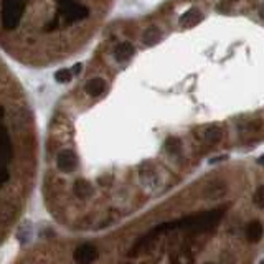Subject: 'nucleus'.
Listing matches in <instances>:
<instances>
[{"label":"nucleus","mask_w":264,"mask_h":264,"mask_svg":"<svg viewBox=\"0 0 264 264\" xmlns=\"http://www.w3.org/2000/svg\"><path fill=\"white\" fill-rule=\"evenodd\" d=\"M0 113H2V107H0Z\"/></svg>","instance_id":"nucleus-21"},{"label":"nucleus","mask_w":264,"mask_h":264,"mask_svg":"<svg viewBox=\"0 0 264 264\" xmlns=\"http://www.w3.org/2000/svg\"><path fill=\"white\" fill-rule=\"evenodd\" d=\"M73 192H75V195L78 198H83V200H84V198L91 196L93 185L87 180H84V179H78L75 182V185H73Z\"/></svg>","instance_id":"nucleus-10"},{"label":"nucleus","mask_w":264,"mask_h":264,"mask_svg":"<svg viewBox=\"0 0 264 264\" xmlns=\"http://www.w3.org/2000/svg\"><path fill=\"white\" fill-rule=\"evenodd\" d=\"M60 12L68 24L83 20L87 17V13H90L86 7L76 4L75 0H60Z\"/></svg>","instance_id":"nucleus-3"},{"label":"nucleus","mask_w":264,"mask_h":264,"mask_svg":"<svg viewBox=\"0 0 264 264\" xmlns=\"http://www.w3.org/2000/svg\"><path fill=\"white\" fill-rule=\"evenodd\" d=\"M222 216H223V210H211V211H205V213L195 215V216L179 219V222H175V223H177V230L200 233V231L215 228V226L219 223V219H222Z\"/></svg>","instance_id":"nucleus-1"},{"label":"nucleus","mask_w":264,"mask_h":264,"mask_svg":"<svg viewBox=\"0 0 264 264\" xmlns=\"http://www.w3.org/2000/svg\"><path fill=\"white\" fill-rule=\"evenodd\" d=\"M262 233H264V228L259 222H251L246 228V236L251 243H258V241H261Z\"/></svg>","instance_id":"nucleus-11"},{"label":"nucleus","mask_w":264,"mask_h":264,"mask_svg":"<svg viewBox=\"0 0 264 264\" xmlns=\"http://www.w3.org/2000/svg\"><path fill=\"white\" fill-rule=\"evenodd\" d=\"M81 68H83V64H81V63H78V64L75 66V68L71 70V73H73V75H78V73L81 71Z\"/></svg>","instance_id":"nucleus-17"},{"label":"nucleus","mask_w":264,"mask_h":264,"mask_svg":"<svg viewBox=\"0 0 264 264\" xmlns=\"http://www.w3.org/2000/svg\"><path fill=\"white\" fill-rule=\"evenodd\" d=\"M222 136H223L222 129L216 127V126H210V127L205 129V132H203V139L208 144H216V142H219V141H222Z\"/></svg>","instance_id":"nucleus-13"},{"label":"nucleus","mask_w":264,"mask_h":264,"mask_svg":"<svg viewBox=\"0 0 264 264\" xmlns=\"http://www.w3.org/2000/svg\"><path fill=\"white\" fill-rule=\"evenodd\" d=\"M71 78H73V73L71 70L68 68H63V70H58L55 73V79H56V83H70L71 81Z\"/></svg>","instance_id":"nucleus-15"},{"label":"nucleus","mask_w":264,"mask_h":264,"mask_svg":"<svg viewBox=\"0 0 264 264\" xmlns=\"http://www.w3.org/2000/svg\"><path fill=\"white\" fill-rule=\"evenodd\" d=\"M106 87H107V84H106V81L102 78H93L91 81L86 83L84 90H86V93L90 94L91 98H99L101 94H104Z\"/></svg>","instance_id":"nucleus-9"},{"label":"nucleus","mask_w":264,"mask_h":264,"mask_svg":"<svg viewBox=\"0 0 264 264\" xmlns=\"http://www.w3.org/2000/svg\"><path fill=\"white\" fill-rule=\"evenodd\" d=\"M254 203L258 205L259 208H264V185L256 190V193H254Z\"/></svg>","instance_id":"nucleus-16"},{"label":"nucleus","mask_w":264,"mask_h":264,"mask_svg":"<svg viewBox=\"0 0 264 264\" xmlns=\"http://www.w3.org/2000/svg\"><path fill=\"white\" fill-rule=\"evenodd\" d=\"M202 20H203V13H202L200 10H198V9H190V10H187V12L180 17L179 24H180V27H183V28H192V27H195V25L200 24Z\"/></svg>","instance_id":"nucleus-7"},{"label":"nucleus","mask_w":264,"mask_h":264,"mask_svg":"<svg viewBox=\"0 0 264 264\" xmlns=\"http://www.w3.org/2000/svg\"><path fill=\"white\" fill-rule=\"evenodd\" d=\"M12 157V144L5 127L0 126V182L7 180V164Z\"/></svg>","instance_id":"nucleus-4"},{"label":"nucleus","mask_w":264,"mask_h":264,"mask_svg":"<svg viewBox=\"0 0 264 264\" xmlns=\"http://www.w3.org/2000/svg\"><path fill=\"white\" fill-rule=\"evenodd\" d=\"M99 258V251L96 246L93 245H81L75 249V254H73V259L76 264H93Z\"/></svg>","instance_id":"nucleus-5"},{"label":"nucleus","mask_w":264,"mask_h":264,"mask_svg":"<svg viewBox=\"0 0 264 264\" xmlns=\"http://www.w3.org/2000/svg\"><path fill=\"white\" fill-rule=\"evenodd\" d=\"M165 149H167L168 153H179L180 149H182L180 139H177V137H168L167 142H165Z\"/></svg>","instance_id":"nucleus-14"},{"label":"nucleus","mask_w":264,"mask_h":264,"mask_svg":"<svg viewBox=\"0 0 264 264\" xmlns=\"http://www.w3.org/2000/svg\"><path fill=\"white\" fill-rule=\"evenodd\" d=\"M205 264H213V262H205Z\"/></svg>","instance_id":"nucleus-20"},{"label":"nucleus","mask_w":264,"mask_h":264,"mask_svg":"<svg viewBox=\"0 0 264 264\" xmlns=\"http://www.w3.org/2000/svg\"><path fill=\"white\" fill-rule=\"evenodd\" d=\"M261 264H264V261H262V262H261Z\"/></svg>","instance_id":"nucleus-22"},{"label":"nucleus","mask_w":264,"mask_h":264,"mask_svg":"<svg viewBox=\"0 0 264 264\" xmlns=\"http://www.w3.org/2000/svg\"><path fill=\"white\" fill-rule=\"evenodd\" d=\"M258 12H259V17H261V18L264 20V4H262V5L259 7V10H258Z\"/></svg>","instance_id":"nucleus-18"},{"label":"nucleus","mask_w":264,"mask_h":264,"mask_svg":"<svg viewBox=\"0 0 264 264\" xmlns=\"http://www.w3.org/2000/svg\"><path fill=\"white\" fill-rule=\"evenodd\" d=\"M160 38H162V32H160L157 27H150L142 33V41H144V45H147V47H153L156 43L160 41Z\"/></svg>","instance_id":"nucleus-12"},{"label":"nucleus","mask_w":264,"mask_h":264,"mask_svg":"<svg viewBox=\"0 0 264 264\" xmlns=\"http://www.w3.org/2000/svg\"><path fill=\"white\" fill-rule=\"evenodd\" d=\"M132 55H134V45L129 41H122L119 43V45L116 47L114 50V58H116V61L117 63H126L129 61Z\"/></svg>","instance_id":"nucleus-8"},{"label":"nucleus","mask_w":264,"mask_h":264,"mask_svg":"<svg viewBox=\"0 0 264 264\" xmlns=\"http://www.w3.org/2000/svg\"><path fill=\"white\" fill-rule=\"evenodd\" d=\"M56 165L61 172L71 173L78 167V157L73 150H61L56 157Z\"/></svg>","instance_id":"nucleus-6"},{"label":"nucleus","mask_w":264,"mask_h":264,"mask_svg":"<svg viewBox=\"0 0 264 264\" xmlns=\"http://www.w3.org/2000/svg\"><path fill=\"white\" fill-rule=\"evenodd\" d=\"M258 164H261V165H264V156L258 159Z\"/></svg>","instance_id":"nucleus-19"},{"label":"nucleus","mask_w":264,"mask_h":264,"mask_svg":"<svg viewBox=\"0 0 264 264\" xmlns=\"http://www.w3.org/2000/svg\"><path fill=\"white\" fill-rule=\"evenodd\" d=\"M24 0H4L2 4V27L5 30H13L20 24L24 13Z\"/></svg>","instance_id":"nucleus-2"}]
</instances>
